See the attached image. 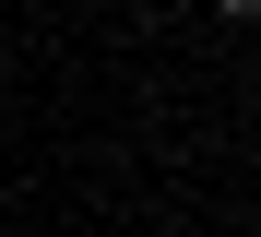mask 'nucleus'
<instances>
[{"mask_svg": "<svg viewBox=\"0 0 261 237\" xmlns=\"http://www.w3.org/2000/svg\"><path fill=\"white\" fill-rule=\"evenodd\" d=\"M226 12H261V0H226Z\"/></svg>", "mask_w": 261, "mask_h": 237, "instance_id": "nucleus-1", "label": "nucleus"}]
</instances>
